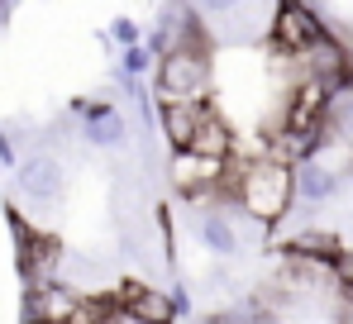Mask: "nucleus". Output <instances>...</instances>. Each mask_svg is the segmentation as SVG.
I'll list each match as a JSON object with an SVG mask.
<instances>
[{
	"mask_svg": "<svg viewBox=\"0 0 353 324\" xmlns=\"http://www.w3.org/2000/svg\"><path fill=\"white\" fill-rule=\"evenodd\" d=\"M148 62H153L148 48H129V53H124V62H119V81H124V91H134V86H139V72H143Z\"/></svg>",
	"mask_w": 353,
	"mask_h": 324,
	"instance_id": "13",
	"label": "nucleus"
},
{
	"mask_svg": "<svg viewBox=\"0 0 353 324\" xmlns=\"http://www.w3.org/2000/svg\"><path fill=\"white\" fill-rule=\"evenodd\" d=\"M210 110H215L210 101L205 105H163L158 110V124H163V139H168L172 153H186L191 148V139H196V129L205 124Z\"/></svg>",
	"mask_w": 353,
	"mask_h": 324,
	"instance_id": "8",
	"label": "nucleus"
},
{
	"mask_svg": "<svg viewBox=\"0 0 353 324\" xmlns=\"http://www.w3.org/2000/svg\"><path fill=\"white\" fill-rule=\"evenodd\" d=\"M292 176H296V201H301V205H325V201H334V191H339V176L315 158H305L301 167H292Z\"/></svg>",
	"mask_w": 353,
	"mask_h": 324,
	"instance_id": "10",
	"label": "nucleus"
},
{
	"mask_svg": "<svg viewBox=\"0 0 353 324\" xmlns=\"http://www.w3.org/2000/svg\"><path fill=\"white\" fill-rule=\"evenodd\" d=\"M115 301H119V310L139 324H172L181 315L172 291H158V286H143V281H119Z\"/></svg>",
	"mask_w": 353,
	"mask_h": 324,
	"instance_id": "5",
	"label": "nucleus"
},
{
	"mask_svg": "<svg viewBox=\"0 0 353 324\" xmlns=\"http://www.w3.org/2000/svg\"><path fill=\"white\" fill-rule=\"evenodd\" d=\"M325 34H330V29H325V10L301 5V0H287V5H277V14H272L268 43H272V53L282 57V62H296V57L310 53Z\"/></svg>",
	"mask_w": 353,
	"mask_h": 324,
	"instance_id": "4",
	"label": "nucleus"
},
{
	"mask_svg": "<svg viewBox=\"0 0 353 324\" xmlns=\"http://www.w3.org/2000/svg\"><path fill=\"white\" fill-rule=\"evenodd\" d=\"M86 143H91V148H119V143H124V114L115 110V114L86 124Z\"/></svg>",
	"mask_w": 353,
	"mask_h": 324,
	"instance_id": "12",
	"label": "nucleus"
},
{
	"mask_svg": "<svg viewBox=\"0 0 353 324\" xmlns=\"http://www.w3.org/2000/svg\"><path fill=\"white\" fill-rule=\"evenodd\" d=\"M110 324H139V320H129V315H124V310H119V315H115V320H110Z\"/></svg>",
	"mask_w": 353,
	"mask_h": 324,
	"instance_id": "15",
	"label": "nucleus"
},
{
	"mask_svg": "<svg viewBox=\"0 0 353 324\" xmlns=\"http://www.w3.org/2000/svg\"><path fill=\"white\" fill-rule=\"evenodd\" d=\"M186 153L210 158V162H234V129H230V119H225L220 110H210V114H205V124L196 129V139H191V148H186Z\"/></svg>",
	"mask_w": 353,
	"mask_h": 324,
	"instance_id": "9",
	"label": "nucleus"
},
{
	"mask_svg": "<svg viewBox=\"0 0 353 324\" xmlns=\"http://www.w3.org/2000/svg\"><path fill=\"white\" fill-rule=\"evenodd\" d=\"M196 234H201V243H205L215 258H239V253H243V234H239V224L225 215L220 205H205V210H201Z\"/></svg>",
	"mask_w": 353,
	"mask_h": 324,
	"instance_id": "7",
	"label": "nucleus"
},
{
	"mask_svg": "<svg viewBox=\"0 0 353 324\" xmlns=\"http://www.w3.org/2000/svg\"><path fill=\"white\" fill-rule=\"evenodd\" d=\"M239 210L253 219L258 229H272L277 219H287V210L296 205V176L292 167L272 162L268 153L239 167Z\"/></svg>",
	"mask_w": 353,
	"mask_h": 324,
	"instance_id": "1",
	"label": "nucleus"
},
{
	"mask_svg": "<svg viewBox=\"0 0 353 324\" xmlns=\"http://www.w3.org/2000/svg\"><path fill=\"white\" fill-rule=\"evenodd\" d=\"M110 34H115V43L124 48V53H129V48H139V24H134V19H115V29H110Z\"/></svg>",
	"mask_w": 353,
	"mask_h": 324,
	"instance_id": "14",
	"label": "nucleus"
},
{
	"mask_svg": "<svg viewBox=\"0 0 353 324\" xmlns=\"http://www.w3.org/2000/svg\"><path fill=\"white\" fill-rule=\"evenodd\" d=\"M5 219H10V234H14V263H19V276H24V291L62 281V243L58 239L43 234V229H34L29 219H19L14 205L5 210Z\"/></svg>",
	"mask_w": 353,
	"mask_h": 324,
	"instance_id": "3",
	"label": "nucleus"
},
{
	"mask_svg": "<svg viewBox=\"0 0 353 324\" xmlns=\"http://www.w3.org/2000/svg\"><path fill=\"white\" fill-rule=\"evenodd\" d=\"M19 196L29 205H53V201H62V162L48 158V153L19 162Z\"/></svg>",
	"mask_w": 353,
	"mask_h": 324,
	"instance_id": "6",
	"label": "nucleus"
},
{
	"mask_svg": "<svg viewBox=\"0 0 353 324\" xmlns=\"http://www.w3.org/2000/svg\"><path fill=\"white\" fill-rule=\"evenodd\" d=\"M325 134H334L353 153V86H339L330 96V114H325Z\"/></svg>",
	"mask_w": 353,
	"mask_h": 324,
	"instance_id": "11",
	"label": "nucleus"
},
{
	"mask_svg": "<svg viewBox=\"0 0 353 324\" xmlns=\"http://www.w3.org/2000/svg\"><path fill=\"white\" fill-rule=\"evenodd\" d=\"M210 81H215V62L210 53H196V48L158 57V72H153V91L163 105H205Z\"/></svg>",
	"mask_w": 353,
	"mask_h": 324,
	"instance_id": "2",
	"label": "nucleus"
}]
</instances>
